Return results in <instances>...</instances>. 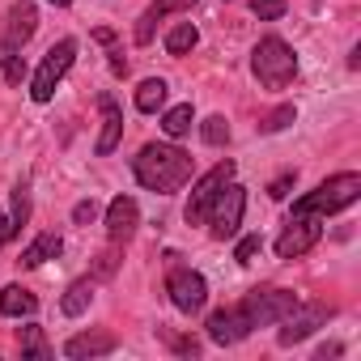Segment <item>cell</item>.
Segmentation results:
<instances>
[{
	"mask_svg": "<svg viewBox=\"0 0 361 361\" xmlns=\"http://www.w3.org/2000/svg\"><path fill=\"white\" fill-rule=\"evenodd\" d=\"M35 30H39V9H35V0H18V5L9 9L5 35H0V73H5L9 85H22V77H26L22 47L35 39Z\"/></svg>",
	"mask_w": 361,
	"mask_h": 361,
	"instance_id": "cell-3",
	"label": "cell"
},
{
	"mask_svg": "<svg viewBox=\"0 0 361 361\" xmlns=\"http://www.w3.org/2000/svg\"><path fill=\"white\" fill-rule=\"evenodd\" d=\"M18 348H22V357H30V361H51V357H56L39 323H26V327H18Z\"/></svg>",
	"mask_w": 361,
	"mask_h": 361,
	"instance_id": "cell-19",
	"label": "cell"
},
{
	"mask_svg": "<svg viewBox=\"0 0 361 361\" xmlns=\"http://www.w3.org/2000/svg\"><path fill=\"white\" fill-rule=\"evenodd\" d=\"M293 183H298V174H281V178H276V183H272V188H268V196H272V200H285V196H289V188H293Z\"/></svg>",
	"mask_w": 361,
	"mask_h": 361,
	"instance_id": "cell-30",
	"label": "cell"
},
{
	"mask_svg": "<svg viewBox=\"0 0 361 361\" xmlns=\"http://www.w3.org/2000/svg\"><path fill=\"white\" fill-rule=\"evenodd\" d=\"M319 238H323V217H314V213H289V221H285V230L276 238V255L281 259H302Z\"/></svg>",
	"mask_w": 361,
	"mask_h": 361,
	"instance_id": "cell-11",
	"label": "cell"
},
{
	"mask_svg": "<svg viewBox=\"0 0 361 361\" xmlns=\"http://www.w3.org/2000/svg\"><path fill=\"white\" fill-rule=\"evenodd\" d=\"M136 226H140L136 200H132V196H115V200L106 204V238L119 247V243H128V238L136 234Z\"/></svg>",
	"mask_w": 361,
	"mask_h": 361,
	"instance_id": "cell-13",
	"label": "cell"
},
{
	"mask_svg": "<svg viewBox=\"0 0 361 361\" xmlns=\"http://www.w3.org/2000/svg\"><path fill=\"white\" fill-rule=\"evenodd\" d=\"M234 178V161L226 157V161H217L209 174H200L196 178V188H192V200H188V209H183V217H188V226H204V217H209V209H213V200H217V192Z\"/></svg>",
	"mask_w": 361,
	"mask_h": 361,
	"instance_id": "cell-10",
	"label": "cell"
},
{
	"mask_svg": "<svg viewBox=\"0 0 361 361\" xmlns=\"http://www.w3.org/2000/svg\"><path fill=\"white\" fill-rule=\"evenodd\" d=\"M344 353V344H323L319 353H314V361H327V357H340Z\"/></svg>",
	"mask_w": 361,
	"mask_h": 361,
	"instance_id": "cell-33",
	"label": "cell"
},
{
	"mask_svg": "<svg viewBox=\"0 0 361 361\" xmlns=\"http://www.w3.org/2000/svg\"><path fill=\"white\" fill-rule=\"evenodd\" d=\"M361 200V174L357 170H344V174H331L314 192H306L302 200H293V213H314V217H336L344 209H353Z\"/></svg>",
	"mask_w": 361,
	"mask_h": 361,
	"instance_id": "cell-4",
	"label": "cell"
},
{
	"mask_svg": "<svg viewBox=\"0 0 361 361\" xmlns=\"http://www.w3.org/2000/svg\"><path fill=\"white\" fill-rule=\"evenodd\" d=\"M196 43H200V30H196L192 22H178V26L166 30V51H170V56H188Z\"/></svg>",
	"mask_w": 361,
	"mask_h": 361,
	"instance_id": "cell-22",
	"label": "cell"
},
{
	"mask_svg": "<svg viewBox=\"0 0 361 361\" xmlns=\"http://www.w3.org/2000/svg\"><path fill=\"white\" fill-rule=\"evenodd\" d=\"M73 60H77V39H60V43L39 60V68H35V77H30V98H35L39 106H47V102L56 98V90H60V81L68 77Z\"/></svg>",
	"mask_w": 361,
	"mask_h": 361,
	"instance_id": "cell-6",
	"label": "cell"
},
{
	"mask_svg": "<svg viewBox=\"0 0 361 361\" xmlns=\"http://www.w3.org/2000/svg\"><path fill=\"white\" fill-rule=\"evenodd\" d=\"M259 247H264V238H259V234H247V238L234 247V259H238V264H251V259L259 255Z\"/></svg>",
	"mask_w": 361,
	"mask_h": 361,
	"instance_id": "cell-27",
	"label": "cell"
},
{
	"mask_svg": "<svg viewBox=\"0 0 361 361\" xmlns=\"http://www.w3.org/2000/svg\"><path fill=\"white\" fill-rule=\"evenodd\" d=\"M298 306V293L293 289H251L247 298H238L234 306H221L209 314V340L213 344H238L247 340L255 327H276L289 310Z\"/></svg>",
	"mask_w": 361,
	"mask_h": 361,
	"instance_id": "cell-1",
	"label": "cell"
},
{
	"mask_svg": "<svg viewBox=\"0 0 361 361\" xmlns=\"http://www.w3.org/2000/svg\"><path fill=\"white\" fill-rule=\"evenodd\" d=\"M192 123H196V111H192V102H178V106H170V111L161 115V132H166L170 140L188 136V132H192Z\"/></svg>",
	"mask_w": 361,
	"mask_h": 361,
	"instance_id": "cell-21",
	"label": "cell"
},
{
	"mask_svg": "<svg viewBox=\"0 0 361 361\" xmlns=\"http://www.w3.org/2000/svg\"><path fill=\"white\" fill-rule=\"evenodd\" d=\"M119 348V336L106 331V327H94V331H77L64 340V357L68 361H85V357H106Z\"/></svg>",
	"mask_w": 361,
	"mask_h": 361,
	"instance_id": "cell-12",
	"label": "cell"
},
{
	"mask_svg": "<svg viewBox=\"0 0 361 361\" xmlns=\"http://www.w3.org/2000/svg\"><path fill=\"white\" fill-rule=\"evenodd\" d=\"M331 314H336V306H327V302H302V298H298V306L281 319L276 344H281V348L302 344L306 336H314L319 327H327V319H331Z\"/></svg>",
	"mask_w": 361,
	"mask_h": 361,
	"instance_id": "cell-8",
	"label": "cell"
},
{
	"mask_svg": "<svg viewBox=\"0 0 361 361\" xmlns=\"http://www.w3.org/2000/svg\"><path fill=\"white\" fill-rule=\"evenodd\" d=\"M293 119H298V106H293V102H285V106H276L272 115H264V119H259V132H264V136H272V132H285Z\"/></svg>",
	"mask_w": 361,
	"mask_h": 361,
	"instance_id": "cell-24",
	"label": "cell"
},
{
	"mask_svg": "<svg viewBox=\"0 0 361 361\" xmlns=\"http://www.w3.org/2000/svg\"><path fill=\"white\" fill-rule=\"evenodd\" d=\"M60 251H64V238H60V234H39V238L22 251V259H18V264H22V268H43V264H47V259H56Z\"/></svg>",
	"mask_w": 361,
	"mask_h": 361,
	"instance_id": "cell-18",
	"label": "cell"
},
{
	"mask_svg": "<svg viewBox=\"0 0 361 361\" xmlns=\"http://www.w3.org/2000/svg\"><path fill=\"white\" fill-rule=\"evenodd\" d=\"M98 111H102V132H98L94 153H98V157H111V153L119 149V140H123V111H119V102H115L111 94L98 98Z\"/></svg>",
	"mask_w": 361,
	"mask_h": 361,
	"instance_id": "cell-15",
	"label": "cell"
},
{
	"mask_svg": "<svg viewBox=\"0 0 361 361\" xmlns=\"http://www.w3.org/2000/svg\"><path fill=\"white\" fill-rule=\"evenodd\" d=\"M285 9H289V0H251V13L259 22H281Z\"/></svg>",
	"mask_w": 361,
	"mask_h": 361,
	"instance_id": "cell-26",
	"label": "cell"
},
{
	"mask_svg": "<svg viewBox=\"0 0 361 361\" xmlns=\"http://www.w3.org/2000/svg\"><path fill=\"white\" fill-rule=\"evenodd\" d=\"M170 348L183 353V357H196L200 353V340H192V336H170Z\"/></svg>",
	"mask_w": 361,
	"mask_h": 361,
	"instance_id": "cell-29",
	"label": "cell"
},
{
	"mask_svg": "<svg viewBox=\"0 0 361 361\" xmlns=\"http://www.w3.org/2000/svg\"><path fill=\"white\" fill-rule=\"evenodd\" d=\"M243 213H247V192L234 183V178H230V183L217 192V200H213V209H209V217H204V226L213 230V238H234L238 234V226H243Z\"/></svg>",
	"mask_w": 361,
	"mask_h": 361,
	"instance_id": "cell-9",
	"label": "cell"
},
{
	"mask_svg": "<svg viewBox=\"0 0 361 361\" xmlns=\"http://www.w3.org/2000/svg\"><path fill=\"white\" fill-rule=\"evenodd\" d=\"M18 238V230H13V221H9V213H0V251H5L9 243Z\"/></svg>",
	"mask_w": 361,
	"mask_h": 361,
	"instance_id": "cell-31",
	"label": "cell"
},
{
	"mask_svg": "<svg viewBox=\"0 0 361 361\" xmlns=\"http://www.w3.org/2000/svg\"><path fill=\"white\" fill-rule=\"evenodd\" d=\"M166 293H170V306H174L178 314H200L204 302H209V281H204L196 268H188V264H170V272H166Z\"/></svg>",
	"mask_w": 361,
	"mask_h": 361,
	"instance_id": "cell-7",
	"label": "cell"
},
{
	"mask_svg": "<svg viewBox=\"0 0 361 361\" xmlns=\"http://www.w3.org/2000/svg\"><path fill=\"white\" fill-rule=\"evenodd\" d=\"M94 289H98V276H81V281H73V285L64 289V298H60V310H64L68 319H81V314L90 310V302H94Z\"/></svg>",
	"mask_w": 361,
	"mask_h": 361,
	"instance_id": "cell-16",
	"label": "cell"
},
{
	"mask_svg": "<svg viewBox=\"0 0 361 361\" xmlns=\"http://www.w3.org/2000/svg\"><path fill=\"white\" fill-rule=\"evenodd\" d=\"M47 5H56V9H68V5H73V0H47Z\"/></svg>",
	"mask_w": 361,
	"mask_h": 361,
	"instance_id": "cell-34",
	"label": "cell"
},
{
	"mask_svg": "<svg viewBox=\"0 0 361 361\" xmlns=\"http://www.w3.org/2000/svg\"><path fill=\"white\" fill-rule=\"evenodd\" d=\"M166 94H170V85H166L161 77L140 81V85H136V111H140V115H157V111L166 106Z\"/></svg>",
	"mask_w": 361,
	"mask_h": 361,
	"instance_id": "cell-20",
	"label": "cell"
},
{
	"mask_svg": "<svg viewBox=\"0 0 361 361\" xmlns=\"http://www.w3.org/2000/svg\"><path fill=\"white\" fill-rule=\"evenodd\" d=\"M192 153L188 149H178V145H145L136 157H132V174H136V183L145 192H157V196H174V192H183L192 183Z\"/></svg>",
	"mask_w": 361,
	"mask_h": 361,
	"instance_id": "cell-2",
	"label": "cell"
},
{
	"mask_svg": "<svg viewBox=\"0 0 361 361\" xmlns=\"http://www.w3.org/2000/svg\"><path fill=\"white\" fill-rule=\"evenodd\" d=\"M35 310H39V298L30 289H22V285H5V289H0V314H5V319H30Z\"/></svg>",
	"mask_w": 361,
	"mask_h": 361,
	"instance_id": "cell-17",
	"label": "cell"
},
{
	"mask_svg": "<svg viewBox=\"0 0 361 361\" xmlns=\"http://www.w3.org/2000/svg\"><path fill=\"white\" fill-rule=\"evenodd\" d=\"M196 5V0H153V5L140 13V22H136V30H132V39H136V47H149L153 43V35H157V22H166L170 13H188Z\"/></svg>",
	"mask_w": 361,
	"mask_h": 361,
	"instance_id": "cell-14",
	"label": "cell"
},
{
	"mask_svg": "<svg viewBox=\"0 0 361 361\" xmlns=\"http://www.w3.org/2000/svg\"><path fill=\"white\" fill-rule=\"evenodd\" d=\"M9 221H13L18 234H22V226L30 221V183H18V188H13V213H9Z\"/></svg>",
	"mask_w": 361,
	"mask_h": 361,
	"instance_id": "cell-25",
	"label": "cell"
},
{
	"mask_svg": "<svg viewBox=\"0 0 361 361\" xmlns=\"http://www.w3.org/2000/svg\"><path fill=\"white\" fill-rule=\"evenodd\" d=\"M200 140L213 145V149L230 145V119H226V115H209V119L200 123Z\"/></svg>",
	"mask_w": 361,
	"mask_h": 361,
	"instance_id": "cell-23",
	"label": "cell"
},
{
	"mask_svg": "<svg viewBox=\"0 0 361 361\" xmlns=\"http://www.w3.org/2000/svg\"><path fill=\"white\" fill-rule=\"evenodd\" d=\"M94 217H98V200H77V204H73V221H77V226H85V221H94Z\"/></svg>",
	"mask_w": 361,
	"mask_h": 361,
	"instance_id": "cell-28",
	"label": "cell"
},
{
	"mask_svg": "<svg viewBox=\"0 0 361 361\" xmlns=\"http://www.w3.org/2000/svg\"><path fill=\"white\" fill-rule=\"evenodd\" d=\"M251 73L264 90H285L298 77V51L281 35H264L251 51Z\"/></svg>",
	"mask_w": 361,
	"mask_h": 361,
	"instance_id": "cell-5",
	"label": "cell"
},
{
	"mask_svg": "<svg viewBox=\"0 0 361 361\" xmlns=\"http://www.w3.org/2000/svg\"><path fill=\"white\" fill-rule=\"evenodd\" d=\"M111 272H115V255L106 251V255H98V272L94 276H111Z\"/></svg>",
	"mask_w": 361,
	"mask_h": 361,
	"instance_id": "cell-32",
	"label": "cell"
}]
</instances>
